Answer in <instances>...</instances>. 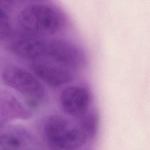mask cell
<instances>
[{
  "instance_id": "obj_6",
  "label": "cell",
  "mask_w": 150,
  "mask_h": 150,
  "mask_svg": "<svg viewBox=\"0 0 150 150\" xmlns=\"http://www.w3.org/2000/svg\"><path fill=\"white\" fill-rule=\"evenodd\" d=\"M30 68L39 79L53 88L68 84L73 78L71 69L50 61L32 62Z\"/></svg>"
},
{
  "instance_id": "obj_11",
  "label": "cell",
  "mask_w": 150,
  "mask_h": 150,
  "mask_svg": "<svg viewBox=\"0 0 150 150\" xmlns=\"http://www.w3.org/2000/svg\"><path fill=\"white\" fill-rule=\"evenodd\" d=\"M5 8L1 6L0 8V37L1 40L6 41L12 34L9 18Z\"/></svg>"
},
{
  "instance_id": "obj_9",
  "label": "cell",
  "mask_w": 150,
  "mask_h": 150,
  "mask_svg": "<svg viewBox=\"0 0 150 150\" xmlns=\"http://www.w3.org/2000/svg\"><path fill=\"white\" fill-rule=\"evenodd\" d=\"M32 116L29 109L13 95L5 91L1 94V122L13 120H27Z\"/></svg>"
},
{
  "instance_id": "obj_1",
  "label": "cell",
  "mask_w": 150,
  "mask_h": 150,
  "mask_svg": "<svg viewBox=\"0 0 150 150\" xmlns=\"http://www.w3.org/2000/svg\"><path fill=\"white\" fill-rule=\"evenodd\" d=\"M20 30L45 38L59 32L64 27L65 20L60 11L53 5L33 3L23 8L17 16Z\"/></svg>"
},
{
  "instance_id": "obj_10",
  "label": "cell",
  "mask_w": 150,
  "mask_h": 150,
  "mask_svg": "<svg viewBox=\"0 0 150 150\" xmlns=\"http://www.w3.org/2000/svg\"><path fill=\"white\" fill-rule=\"evenodd\" d=\"M79 118L77 123L79 128L88 141L92 140L98 130V120L97 113L93 111H88Z\"/></svg>"
},
{
  "instance_id": "obj_8",
  "label": "cell",
  "mask_w": 150,
  "mask_h": 150,
  "mask_svg": "<svg viewBox=\"0 0 150 150\" xmlns=\"http://www.w3.org/2000/svg\"><path fill=\"white\" fill-rule=\"evenodd\" d=\"M36 145L33 134L23 126L9 125L1 131L0 149H29Z\"/></svg>"
},
{
  "instance_id": "obj_4",
  "label": "cell",
  "mask_w": 150,
  "mask_h": 150,
  "mask_svg": "<svg viewBox=\"0 0 150 150\" xmlns=\"http://www.w3.org/2000/svg\"><path fill=\"white\" fill-rule=\"evenodd\" d=\"M6 47L13 55L32 62L43 60L46 54L47 39L20 30L11 34Z\"/></svg>"
},
{
  "instance_id": "obj_7",
  "label": "cell",
  "mask_w": 150,
  "mask_h": 150,
  "mask_svg": "<svg viewBox=\"0 0 150 150\" xmlns=\"http://www.w3.org/2000/svg\"><path fill=\"white\" fill-rule=\"evenodd\" d=\"M91 97L88 90L80 86H71L60 93L59 103L63 111L73 117L80 118L88 111Z\"/></svg>"
},
{
  "instance_id": "obj_2",
  "label": "cell",
  "mask_w": 150,
  "mask_h": 150,
  "mask_svg": "<svg viewBox=\"0 0 150 150\" xmlns=\"http://www.w3.org/2000/svg\"><path fill=\"white\" fill-rule=\"evenodd\" d=\"M43 130L46 144L52 149H77L88 142L77 124H74L59 115L49 116Z\"/></svg>"
},
{
  "instance_id": "obj_5",
  "label": "cell",
  "mask_w": 150,
  "mask_h": 150,
  "mask_svg": "<svg viewBox=\"0 0 150 150\" xmlns=\"http://www.w3.org/2000/svg\"><path fill=\"white\" fill-rule=\"evenodd\" d=\"M43 60L73 69L83 66L86 57L83 51L71 42L60 39H48Z\"/></svg>"
},
{
  "instance_id": "obj_3",
  "label": "cell",
  "mask_w": 150,
  "mask_h": 150,
  "mask_svg": "<svg viewBox=\"0 0 150 150\" xmlns=\"http://www.w3.org/2000/svg\"><path fill=\"white\" fill-rule=\"evenodd\" d=\"M3 82L19 93L31 107H37L46 100V91L39 79L28 70L9 64L1 71Z\"/></svg>"
}]
</instances>
